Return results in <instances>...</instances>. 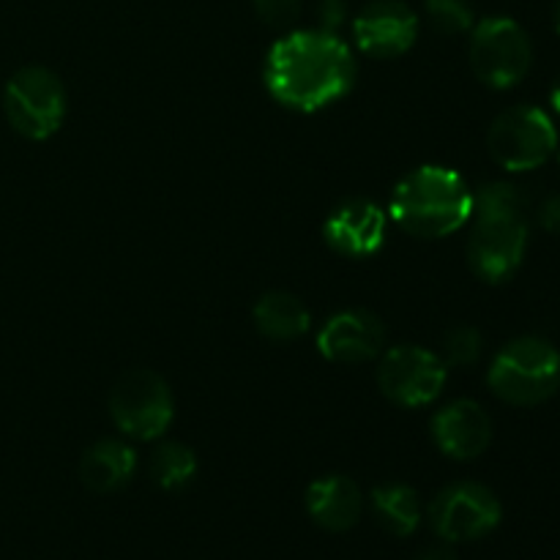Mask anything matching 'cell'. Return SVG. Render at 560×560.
I'll return each instance as SVG.
<instances>
[{"instance_id":"obj_1","label":"cell","mask_w":560,"mask_h":560,"mask_svg":"<svg viewBox=\"0 0 560 560\" xmlns=\"http://www.w3.org/2000/svg\"><path fill=\"white\" fill-rule=\"evenodd\" d=\"M262 74L279 104L315 113L353 88L355 58L337 33L293 31L273 44Z\"/></svg>"},{"instance_id":"obj_2","label":"cell","mask_w":560,"mask_h":560,"mask_svg":"<svg viewBox=\"0 0 560 560\" xmlns=\"http://www.w3.org/2000/svg\"><path fill=\"white\" fill-rule=\"evenodd\" d=\"M392 217L405 233L443 238L474 217V191L454 170L427 164L399 180L392 197Z\"/></svg>"},{"instance_id":"obj_3","label":"cell","mask_w":560,"mask_h":560,"mask_svg":"<svg viewBox=\"0 0 560 560\" xmlns=\"http://www.w3.org/2000/svg\"><path fill=\"white\" fill-rule=\"evenodd\" d=\"M487 383L503 402L534 408L560 388V353L541 337L512 339L492 361Z\"/></svg>"},{"instance_id":"obj_4","label":"cell","mask_w":560,"mask_h":560,"mask_svg":"<svg viewBox=\"0 0 560 560\" xmlns=\"http://www.w3.org/2000/svg\"><path fill=\"white\" fill-rule=\"evenodd\" d=\"M476 224L468 238V262L479 279L501 284L517 273L528 249V213L474 208Z\"/></svg>"},{"instance_id":"obj_5","label":"cell","mask_w":560,"mask_h":560,"mask_svg":"<svg viewBox=\"0 0 560 560\" xmlns=\"http://www.w3.org/2000/svg\"><path fill=\"white\" fill-rule=\"evenodd\" d=\"M3 109L16 135L27 140H47L63 124V82L44 66H25L5 82Z\"/></svg>"},{"instance_id":"obj_6","label":"cell","mask_w":560,"mask_h":560,"mask_svg":"<svg viewBox=\"0 0 560 560\" xmlns=\"http://www.w3.org/2000/svg\"><path fill=\"white\" fill-rule=\"evenodd\" d=\"M534 44L520 22L509 16H487L470 36V66L487 88L509 91L528 77Z\"/></svg>"},{"instance_id":"obj_7","label":"cell","mask_w":560,"mask_h":560,"mask_svg":"<svg viewBox=\"0 0 560 560\" xmlns=\"http://www.w3.org/2000/svg\"><path fill=\"white\" fill-rule=\"evenodd\" d=\"M490 156L509 173L536 170L556 153L558 131L550 115L530 104L509 107L492 120L487 131Z\"/></svg>"},{"instance_id":"obj_8","label":"cell","mask_w":560,"mask_h":560,"mask_svg":"<svg viewBox=\"0 0 560 560\" xmlns=\"http://www.w3.org/2000/svg\"><path fill=\"white\" fill-rule=\"evenodd\" d=\"M109 416L126 438L153 441L173 421V394L153 370H129L109 392Z\"/></svg>"},{"instance_id":"obj_9","label":"cell","mask_w":560,"mask_h":560,"mask_svg":"<svg viewBox=\"0 0 560 560\" xmlns=\"http://www.w3.org/2000/svg\"><path fill=\"white\" fill-rule=\"evenodd\" d=\"M432 530L443 541H476L490 536L501 525L503 509L495 492L476 481H457L448 485L432 498L430 503Z\"/></svg>"},{"instance_id":"obj_10","label":"cell","mask_w":560,"mask_h":560,"mask_svg":"<svg viewBox=\"0 0 560 560\" xmlns=\"http://www.w3.org/2000/svg\"><path fill=\"white\" fill-rule=\"evenodd\" d=\"M448 366L432 350L419 345H397L386 350L377 366V386L402 408H424L441 397Z\"/></svg>"},{"instance_id":"obj_11","label":"cell","mask_w":560,"mask_h":560,"mask_svg":"<svg viewBox=\"0 0 560 560\" xmlns=\"http://www.w3.org/2000/svg\"><path fill=\"white\" fill-rule=\"evenodd\" d=\"M353 36L370 58H399L419 38V16L402 0H375L353 20Z\"/></svg>"},{"instance_id":"obj_12","label":"cell","mask_w":560,"mask_h":560,"mask_svg":"<svg viewBox=\"0 0 560 560\" xmlns=\"http://www.w3.org/2000/svg\"><path fill=\"white\" fill-rule=\"evenodd\" d=\"M386 345V326L375 312L348 310L328 317L317 337V350L334 364H364L377 359Z\"/></svg>"},{"instance_id":"obj_13","label":"cell","mask_w":560,"mask_h":560,"mask_svg":"<svg viewBox=\"0 0 560 560\" xmlns=\"http://www.w3.org/2000/svg\"><path fill=\"white\" fill-rule=\"evenodd\" d=\"M323 238L345 257H370L386 241V213L372 200H348L328 213Z\"/></svg>"},{"instance_id":"obj_14","label":"cell","mask_w":560,"mask_h":560,"mask_svg":"<svg viewBox=\"0 0 560 560\" xmlns=\"http://www.w3.org/2000/svg\"><path fill=\"white\" fill-rule=\"evenodd\" d=\"M432 438L452 459H476L490 448L492 419L474 399H454L432 419Z\"/></svg>"},{"instance_id":"obj_15","label":"cell","mask_w":560,"mask_h":560,"mask_svg":"<svg viewBox=\"0 0 560 560\" xmlns=\"http://www.w3.org/2000/svg\"><path fill=\"white\" fill-rule=\"evenodd\" d=\"M306 512H310L312 523L320 525L323 530L345 534L361 520L364 495L348 476H323V479L312 481L306 490Z\"/></svg>"},{"instance_id":"obj_16","label":"cell","mask_w":560,"mask_h":560,"mask_svg":"<svg viewBox=\"0 0 560 560\" xmlns=\"http://www.w3.org/2000/svg\"><path fill=\"white\" fill-rule=\"evenodd\" d=\"M137 474V452L124 441H98L82 454L80 459V479L96 495H109L118 492L135 479Z\"/></svg>"},{"instance_id":"obj_17","label":"cell","mask_w":560,"mask_h":560,"mask_svg":"<svg viewBox=\"0 0 560 560\" xmlns=\"http://www.w3.org/2000/svg\"><path fill=\"white\" fill-rule=\"evenodd\" d=\"M255 326L260 328L262 337L273 339V342H293L310 331L312 315L299 295L273 290L257 301Z\"/></svg>"},{"instance_id":"obj_18","label":"cell","mask_w":560,"mask_h":560,"mask_svg":"<svg viewBox=\"0 0 560 560\" xmlns=\"http://www.w3.org/2000/svg\"><path fill=\"white\" fill-rule=\"evenodd\" d=\"M372 512H375L377 523L399 539L416 534V528L421 525V501L408 485L375 487L372 490Z\"/></svg>"},{"instance_id":"obj_19","label":"cell","mask_w":560,"mask_h":560,"mask_svg":"<svg viewBox=\"0 0 560 560\" xmlns=\"http://www.w3.org/2000/svg\"><path fill=\"white\" fill-rule=\"evenodd\" d=\"M148 474L156 481L162 490L175 492L184 490L191 479L197 476V457L189 446L178 441H167L162 446L153 448L151 463H148Z\"/></svg>"},{"instance_id":"obj_20","label":"cell","mask_w":560,"mask_h":560,"mask_svg":"<svg viewBox=\"0 0 560 560\" xmlns=\"http://www.w3.org/2000/svg\"><path fill=\"white\" fill-rule=\"evenodd\" d=\"M481 348V334L474 326H457L452 331H446L441 342V359L446 366H470L479 361Z\"/></svg>"},{"instance_id":"obj_21","label":"cell","mask_w":560,"mask_h":560,"mask_svg":"<svg viewBox=\"0 0 560 560\" xmlns=\"http://www.w3.org/2000/svg\"><path fill=\"white\" fill-rule=\"evenodd\" d=\"M427 16L443 36H459L474 27V9L468 0H427Z\"/></svg>"},{"instance_id":"obj_22","label":"cell","mask_w":560,"mask_h":560,"mask_svg":"<svg viewBox=\"0 0 560 560\" xmlns=\"http://www.w3.org/2000/svg\"><path fill=\"white\" fill-rule=\"evenodd\" d=\"M255 11L268 27L284 31V27L295 25V20H299L301 0H255Z\"/></svg>"},{"instance_id":"obj_23","label":"cell","mask_w":560,"mask_h":560,"mask_svg":"<svg viewBox=\"0 0 560 560\" xmlns=\"http://www.w3.org/2000/svg\"><path fill=\"white\" fill-rule=\"evenodd\" d=\"M345 14H348V5H345V0H323L320 3L323 31L337 33V27L345 22Z\"/></svg>"},{"instance_id":"obj_24","label":"cell","mask_w":560,"mask_h":560,"mask_svg":"<svg viewBox=\"0 0 560 560\" xmlns=\"http://www.w3.org/2000/svg\"><path fill=\"white\" fill-rule=\"evenodd\" d=\"M536 217H539L541 228L550 230V233H560V195L547 197L539 211H536Z\"/></svg>"},{"instance_id":"obj_25","label":"cell","mask_w":560,"mask_h":560,"mask_svg":"<svg viewBox=\"0 0 560 560\" xmlns=\"http://www.w3.org/2000/svg\"><path fill=\"white\" fill-rule=\"evenodd\" d=\"M416 560H457V556H454L452 547L443 545V547H427V550Z\"/></svg>"},{"instance_id":"obj_26","label":"cell","mask_w":560,"mask_h":560,"mask_svg":"<svg viewBox=\"0 0 560 560\" xmlns=\"http://www.w3.org/2000/svg\"><path fill=\"white\" fill-rule=\"evenodd\" d=\"M550 102H552V107H556V113L560 115V74H558L556 85H552V91H550Z\"/></svg>"},{"instance_id":"obj_27","label":"cell","mask_w":560,"mask_h":560,"mask_svg":"<svg viewBox=\"0 0 560 560\" xmlns=\"http://www.w3.org/2000/svg\"><path fill=\"white\" fill-rule=\"evenodd\" d=\"M556 31L560 33V0H558V5H556Z\"/></svg>"},{"instance_id":"obj_28","label":"cell","mask_w":560,"mask_h":560,"mask_svg":"<svg viewBox=\"0 0 560 560\" xmlns=\"http://www.w3.org/2000/svg\"><path fill=\"white\" fill-rule=\"evenodd\" d=\"M558 167H560V156H558Z\"/></svg>"}]
</instances>
